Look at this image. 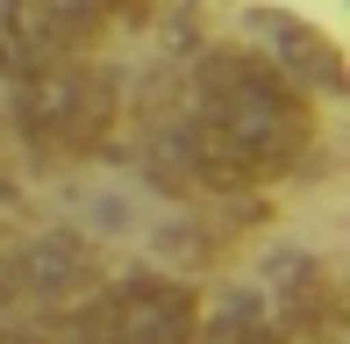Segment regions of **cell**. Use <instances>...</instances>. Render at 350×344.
<instances>
[{
    "label": "cell",
    "instance_id": "obj_1",
    "mask_svg": "<svg viewBox=\"0 0 350 344\" xmlns=\"http://www.w3.org/2000/svg\"><path fill=\"white\" fill-rule=\"evenodd\" d=\"M314 144V108L279 65L250 51H215L193 79L186 108V158L215 194H250V186L286 180Z\"/></svg>",
    "mask_w": 350,
    "mask_h": 344
},
{
    "label": "cell",
    "instance_id": "obj_2",
    "mask_svg": "<svg viewBox=\"0 0 350 344\" xmlns=\"http://www.w3.org/2000/svg\"><path fill=\"white\" fill-rule=\"evenodd\" d=\"M8 115H14V136H22V151L36 165H79L115 136L122 93H115V72L79 51V58H51V65L22 72Z\"/></svg>",
    "mask_w": 350,
    "mask_h": 344
},
{
    "label": "cell",
    "instance_id": "obj_3",
    "mask_svg": "<svg viewBox=\"0 0 350 344\" xmlns=\"http://www.w3.org/2000/svg\"><path fill=\"white\" fill-rule=\"evenodd\" d=\"M200 330V287L172 273H122L93 280V294L57 308L51 344H193Z\"/></svg>",
    "mask_w": 350,
    "mask_h": 344
},
{
    "label": "cell",
    "instance_id": "obj_4",
    "mask_svg": "<svg viewBox=\"0 0 350 344\" xmlns=\"http://www.w3.org/2000/svg\"><path fill=\"white\" fill-rule=\"evenodd\" d=\"M122 0H0V72L51 65V58H79L115 29Z\"/></svg>",
    "mask_w": 350,
    "mask_h": 344
},
{
    "label": "cell",
    "instance_id": "obj_5",
    "mask_svg": "<svg viewBox=\"0 0 350 344\" xmlns=\"http://www.w3.org/2000/svg\"><path fill=\"white\" fill-rule=\"evenodd\" d=\"M0 280H14V294L22 302H79V287H93L100 280V265H93L86 244H65V237H43V244H29V251H14V258H0Z\"/></svg>",
    "mask_w": 350,
    "mask_h": 344
},
{
    "label": "cell",
    "instance_id": "obj_6",
    "mask_svg": "<svg viewBox=\"0 0 350 344\" xmlns=\"http://www.w3.org/2000/svg\"><path fill=\"white\" fill-rule=\"evenodd\" d=\"M193 344H293V323L272 316V308L258 302V294H243V302H229V308H200V330Z\"/></svg>",
    "mask_w": 350,
    "mask_h": 344
},
{
    "label": "cell",
    "instance_id": "obj_7",
    "mask_svg": "<svg viewBox=\"0 0 350 344\" xmlns=\"http://www.w3.org/2000/svg\"><path fill=\"white\" fill-rule=\"evenodd\" d=\"M0 344H43V337H29V330H14V323H0Z\"/></svg>",
    "mask_w": 350,
    "mask_h": 344
}]
</instances>
